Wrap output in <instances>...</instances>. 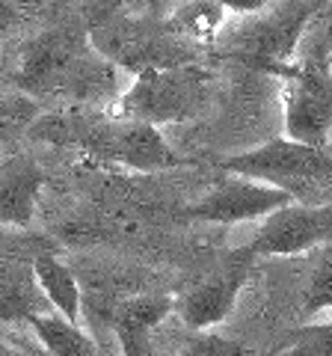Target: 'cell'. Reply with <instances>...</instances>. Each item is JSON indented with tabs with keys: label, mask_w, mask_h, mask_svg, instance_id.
Here are the masks:
<instances>
[{
	"label": "cell",
	"mask_w": 332,
	"mask_h": 356,
	"mask_svg": "<svg viewBox=\"0 0 332 356\" xmlns=\"http://www.w3.org/2000/svg\"><path fill=\"white\" fill-rule=\"evenodd\" d=\"M226 175H240L249 181L285 193L294 205H326L332 202V152L312 149L288 137H273L261 146L217 158Z\"/></svg>",
	"instance_id": "obj_3"
},
{
	"label": "cell",
	"mask_w": 332,
	"mask_h": 356,
	"mask_svg": "<svg viewBox=\"0 0 332 356\" xmlns=\"http://www.w3.org/2000/svg\"><path fill=\"white\" fill-rule=\"evenodd\" d=\"M175 356H247V348L235 339L208 330V332H193Z\"/></svg>",
	"instance_id": "obj_19"
},
{
	"label": "cell",
	"mask_w": 332,
	"mask_h": 356,
	"mask_svg": "<svg viewBox=\"0 0 332 356\" xmlns=\"http://www.w3.org/2000/svg\"><path fill=\"white\" fill-rule=\"evenodd\" d=\"M294 205L285 193L264 187L258 181L240 175H226L208 191L199 202L184 208L187 220L196 222H217V226H235L247 220H267L279 208Z\"/></svg>",
	"instance_id": "obj_10"
},
{
	"label": "cell",
	"mask_w": 332,
	"mask_h": 356,
	"mask_svg": "<svg viewBox=\"0 0 332 356\" xmlns=\"http://www.w3.org/2000/svg\"><path fill=\"white\" fill-rule=\"evenodd\" d=\"M45 250H51V243L33 232L0 229V321L30 324L36 315L51 312L33 273V261Z\"/></svg>",
	"instance_id": "obj_8"
},
{
	"label": "cell",
	"mask_w": 332,
	"mask_h": 356,
	"mask_svg": "<svg viewBox=\"0 0 332 356\" xmlns=\"http://www.w3.org/2000/svg\"><path fill=\"white\" fill-rule=\"evenodd\" d=\"M13 81L27 98H69L86 104L116 95V65L92 44L86 27L57 24L24 42Z\"/></svg>",
	"instance_id": "obj_1"
},
{
	"label": "cell",
	"mask_w": 332,
	"mask_h": 356,
	"mask_svg": "<svg viewBox=\"0 0 332 356\" xmlns=\"http://www.w3.org/2000/svg\"><path fill=\"white\" fill-rule=\"evenodd\" d=\"M270 356H332V321L300 327L273 348Z\"/></svg>",
	"instance_id": "obj_17"
},
{
	"label": "cell",
	"mask_w": 332,
	"mask_h": 356,
	"mask_svg": "<svg viewBox=\"0 0 332 356\" xmlns=\"http://www.w3.org/2000/svg\"><path fill=\"white\" fill-rule=\"evenodd\" d=\"M252 270H256V259L243 247L219 255L211 270L199 276L175 300V312H179L181 324L190 332H208L211 327L223 324L235 309L240 291L247 288Z\"/></svg>",
	"instance_id": "obj_7"
},
{
	"label": "cell",
	"mask_w": 332,
	"mask_h": 356,
	"mask_svg": "<svg viewBox=\"0 0 332 356\" xmlns=\"http://www.w3.org/2000/svg\"><path fill=\"white\" fill-rule=\"evenodd\" d=\"M226 3H179L172 6L169 30L190 42H214L217 30L226 24Z\"/></svg>",
	"instance_id": "obj_15"
},
{
	"label": "cell",
	"mask_w": 332,
	"mask_h": 356,
	"mask_svg": "<svg viewBox=\"0 0 332 356\" xmlns=\"http://www.w3.org/2000/svg\"><path fill=\"white\" fill-rule=\"evenodd\" d=\"M303 309L308 315L332 309V243L315 250L312 255V267H308L303 291Z\"/></svg>",
	"instance_id": "obj_16"
},
{
	"label": "cell",
	"mask_w": 332,
	"mask_h": 356,
	"mask_svg": "<svg viewBox=\"0 0 332 356\" xmlns=\"http://www.w3.org/2000/svg\"><path fill=\"white\" fill-rule=\"evenodd\" d=\"M36 339L51 356H101L95 339L81 324H69L57 312H45L30 321Z\"/></svg>",
	"instance_id": "obj_14"
},
{
	"label": "cell",
	"mask_w": 332,
	"mask_h": 356,
	"mask_svg": "<svg viewBox=\"0 0 332 356\" xmlns=\"http://www.w3.org/2000/svg\"><path fill=\"white\" fill-rule=\"evenodd\" d=\"M33 273L42 288V294L51 303V312H57L69 324H81V288L72 273V267L60 261V255L51 250L39 252L33 261Z\"/></svg>",
	"instance_id": "obj_13"
},
{
	"label": "cell",
	"mask_w": 332,
	"mask_h": 356,
	"mask_svg": "<svg viewBox=\"0 0 332 356\" xmlns=\"http://www.w3.org/2000/svg\"><path fill=\"white\" fill-rule=\"evenodd\" d=\"M214 95V77L205 65L181 63L137 72L128 92H122L110 113L142 125H179L202 116Z\"/></svg>",
	"instance_id": "obj_5"
},
{
	"label": "cell",
	"mask_w": 332,
	"mask_h": 356,
	"mask_svg": "<svg viewBox=\"0 0 332 356\" xmlns=\"http://www.w3.org/2000/svg\"><path fill=\"white\" fill-rule=\"evenodd\" d=\"M0 356H27V353L18 350L15 344H9V341H0Z\"/></svg>",
	"instance_id": "obj_20"
},
{
	"label": "cell",
	"mask_w": 332,
	"mask_h": 356,
	"mask_svg": "<svg viewBox=\"0 0 332 356\" xmlns=\"http://www.w3.org/2000/svg\"><path fill=\"white\" fill-rule=\"evenodd\" d=\"M285 83V137L312 149H329L332 137V44L315 42L276 74Z\"/></svg>",
	"instance_id": "obj_6"
},
{
	"label": "cell",
	"mask_w": 332,
	"mask_h": 356,
	"mask_svg": "<svg viewBox=\"0 0 332 356\" xmlns=\"http://www.w3.org/2000/svg\"><path fill=\"white\" fill-rule=\"evenodd\" d=\"M240 15L235 30L217 36L223 54L247 69L279 74L291 65L300 39L324 3H226Z\"/></svg>",
	"instance_id": "obj_4"
},
{
	"label": "cell",
	"mask_w": 332,
	"mask_h": 356,
	"mask_svg": "<svg viewBox=\"0 0 332 356\" xmlns=\"http://www.w3.org/2000/svg\"><path fill=\"white\" fill-rule=\"evenodd\" d=\"M332 243V202L326 205H288L258 226L249 243H243L252 259L315 252Z\"/></svg>",
	"instance_id": "obj_9"
},
{
	"label": "cell",
	"mask_w": 332,
	"mask_h": 356,
	"mask_svg": "<svg viewBox=\"0 0 332 356\" xmlns=\"http://www.w3.org/2000/svg\"><path fill=\"white\" fill-rule=\"evenodd\" d=\"M175 312V300L166 294H140L125 300L113 315V332L122 356H169L158 339V330Z\"/></svg>",
	"instance_id": "obj_11"
},
{
	"label": "cell",
	"mask_w": 332,
	"mask_h": 356,
	"mask_svg": "<svg viewBox=\"0 0 332 356\" xmlns=\"http://www.w3.org/2000/svg\"><path fill=\"white\" fill-rule=\"evenodd\" d=\"M39 119V102L27 95H0V140L27 131Z\"/></svg>",
	"instance_id": "obj_18"
},
{
	"label": "cell",
	"mask_w": 332,
	"mask_h": 356,
	"mask_svg": "<svg viewBox=\"0 0 332 356\" xmlns=\"http://www.w3.org/2000/svg\"><path fill=\"white\" fill-rule=\"evenodd\" d=\"M30 131L48 143L74 146L98 163H113L137 172H163L184 163L158 128L119 119L113 113H92V110L74 107L65 113L39 116Z\"/></svg>",
	"instance_id": "obj_2"
},
{
	"label": "cell",
	"mask_w": 332,
	"mask_h": 356,
	"mask_svg": "<svg viewBox=\"0 0 332 356\" xmlns=\"http://www.w3.org/2000/svg\"><path fill=\"white\" fill-rule=\"evenodd\" d=\"M45 172L30 158L0 161V229H27L36 214Z\"/></svg>",
	"instance_id": "obj_12"
}]
</instances>
